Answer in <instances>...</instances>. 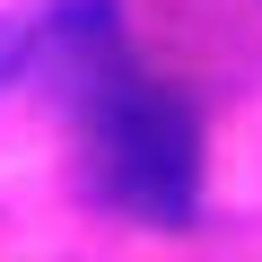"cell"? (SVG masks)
Listing matches in <instances>:
<instances>
[{
  "label": "cell",
  "instance_id": "2",
  "mask_svg": "<svg viewBox=\"0 0 262 262\" xmlns=\"http://www.w3.org/2000/svg\"><path fill=\"white\" fill-rule=\"evenodd\" d=\"M27 53H35V18H18V9H9V18H0V88L27 70Z\"/></svg>",
  "mask_w": 262,
  "mask_h": 262
},
{
  "label": "cell",
  "instance_id": "1",
  "mask_svg": "<svg viewBox=\"0 0 262 262\" xmlns=\"http://www.w3.org/2000/svg\"><path fill=\"white\" fill-rule=\"evenodd\" d=\"M88 131H96V166H105V192L122 210H140L158 227H184L192 219V192H201V131L192 114L149 88V79H105L96 105H88Z\"/></svg>",
  "mask_w": 262,
  "mask_h": 262
}]
</instances>
